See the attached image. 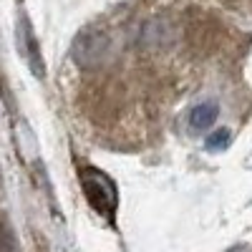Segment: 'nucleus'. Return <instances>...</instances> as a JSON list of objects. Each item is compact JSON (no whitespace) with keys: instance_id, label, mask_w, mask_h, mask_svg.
Returning <instances> with one entry per match:
<instances>
[{"instance_id":"1","label":"nucleus","mask_w":252,"mask_h":252,"mask_svg":"<svg viewBox=\"0 0 252 252\" xmlns=\"http://www.w3.org/2000/svg\"><path fill=\"white\" fill-rule=\"evenodd\" d=\"M81 187H83V194H86L89 204L96 209V212L101 217H106V220H114L116 207H119V197H116L114 182L101 169L86 166V169L81 172Z\"/></svg>"},{"instance_id":"2","label":"nucleus","mask_w":252,"mask_h":252,"mask_svg":"<svg viewBox=\"0 0 252 252\" xmlns=\"http://www.w3.org/2000/svg\"><path fill=\"white\" fill-rule=\"evenodd\" d=\"M103 48H106V38L98 35V33H83L76 38V46H73V56L81 66H94V63L101 58Z\"/></svg>"},{"instance_id":"3","label":"nucleus","mask_w":252,"mask_h":252,"mask_svg":"<svg viewBox=\"0 0 252 252\" xmlns=\"http://www.w3.org/2000/svg\"><path fill=\"white\" fill-rule=\"evenodd\" d=\"M18 46H20V51L26 53V58H28V63H31V68L35 71V76L40 78V76H43V63H40V51H38L35 35H33V31H31V26H28V20H23V23H20Z\"/></svg>"},{"instance_id":"4","label":"nucleus","mask_w":252,"mask_h":252,"mask_svg":"<svg viewBox=\"0 0 252 252\" xmlns=\"http://www.w3.org/2000/svg\"><path fill=\"white\" fill-rule=\"evenodd\" d=\"M215 119H217V103L204 101V103H199V106H194L189 111V129L199 134V131L209 129V126L215 124Z\"/></svg>"},{"instance_id":"5","label":"nucleus","mask_w":252,"mask_h":252,"mask_svg":"<svg viewBox=\"0 0 252 252\" xmlns=\"http://www.w3.org/2000/svg\"><path fill=\"white\" fill-rule=\"evenodd\" d=\"M0 252H20L18 240H15L13 229L5 220H0Z\"/></svg>"},{"instance_id":"6","label":"nucleus","mask_w":252,"mask_h":252,"mask_svg":"<svg viewBox=\"0 0 252 252\" xmlns=\"http://www.w3.org/2000/svg\"><path fill=\"white\" fill-rule=\"evenodd\" d=\"M227 144H229V131H227V129L215 131L212 136H207V149H209V152H220V149H224Z\"/></svg>"}]
</instances>
